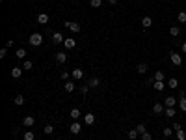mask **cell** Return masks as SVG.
Instances as JSON below:
<instances>
[{
    "label": "cell",
    "instance_id": "6da1fadb",
    "mask_svg": "<svg viewBox=\"0 0 186 140\" xmlns=\"http://www.w3.org/2000/svg\"><path fill=\"white\" fill-rule=\"evenodd\" d=\"M28 41H30V45H32V47H41V43H43V36L41 34H32V36L28 37Z\"/></svg>",
    "mask_w": 186,
    "mask_h": 140
},
{
    "label": "cell",
    "instance_id": "7a4b0ae2",
    "mask_svg": "<svg viewBox=\"0 0 186 140\" xmlns=\"http://www.w3.org/2000/svg\"><path fill=\"white\" fill-rule=\"evenodd\" d=\"M169 60H171V64H173V66H182V56H180V54L179 52H175V51H171V52H169Z\"/></svg>",
    "mask_w": 186,
    "mask_h": 140
},
{
    "label": "cell",
    "instance_id": "3957f363",
    "mask_svg": "<svg viewBox=\"0 0 186 140\" xmlns=\"http://www.w3.org/2000/svg\"><path fill=\"white\" fill-rule=\"evenodd\" d=\"M63 26L67 28V30H71V32H74V34H78L80 30H82V28H80V24H78V23H74V21H65V23H63Z\"/></svg>",
    "mask_w": 186,
    "mask_h": 140
},
{
    "label": "cell",
    "instance_id": "277c9868",
    "mask_svg": "<svg viewBox=\"0 0 186 140\" xmlns=\"http://www.w3.org/2000/svg\"><path fill=\"white\" fill-rule=\"evenodd\" d=\"M63 47L67 49V51H71V49H74V47H77V39H73V37H65Z\"/></svg>",
    "mask_w": 186,
    "mask_h": 140
},
{
    "label": "cell",
    "instance_id": "5b68a950",
    "mask_svg": "<svg viewBox=\"0 0 186 140\" xmlns=\"http://www.w3.org/2000/svg\"><path fill=\"white\" fill-rule=\"evenodd\" d=\"M63 90H65L67 93H73L74 90H77V84H74L73 81H65V84H63Z\"/></svg>",
    "mask_w": 186,
    "mask_h": 140
},
{
    "label": "cell",
    "instance_id": "8992f818",
    "mask_svg": "<svg viewBox=\"0 0 186 140\" xmlns=\"http://www.w3.org/2000/svg\"><path fill=\"white\" fill-rule=\"evenodd\" d=\"M164 105H166V108H175V105H177V99H175L173 95H169V97L164 99Z\"/></svg>",
    "mask_w": 186,
    "mask_h": 140
},
{
    "label": "cell",
    "instance_id": "52a82bcc",
    "mask_svg": "<svg viewBox=\"0 0 186 140\" xmlns=\"http://www.w3.org/2000/svg\"><path fill=\"white\" fill-rule=\"evenodd\" d=\"M34 123H36V118L34 116H24L22 118V125L24 127H34Z\"/></svg>",
    "mask_w": 186,
    "mask_h": 140
},
{
    "label": "cell",
    "instance_id": "ba28073f",
    "mask_svg": "<svg viewBox=\"0 0 186 140\" xmlns=\"http://www.w3.org/2000/svg\"><path fill=\"white\" fill-rule=\"evenodd\" d=\"M71 77L74 78V81H80V78L84 77V71L80 67H77V69H73V71H71Z\"/></svg>",
    "mask_w": 186,
    "mask_h": 140
},
{
    "label": "cell",
    "instance_id": "9c48e42d",
    "mask_svg": "<svg viewBox=\"0 0 186 140\" xmlns=\"http://www.w3.org/2000/svg\"><path fill=\"white\" fill-rule=\"evenodd\" d=\"M69 131H71L73 134H78L80 131H82V125H80L78 122H73V123H71V127H69Z\"/></svg>",
    "mask_w": 186,
    "mask_h": 140
},
{
    "label": "cell",
    "instance_id": "30bf717a",
    "mask_svg": "<svg viewBox=\"0 0 186 140\" xmlns=\"http://www.w3.org/2000/svg\"><path fill=\"white\" fill-rule=\"evenodd\" d=\"M136 71H138L140 75H145V73H147V71H149V67H147V64H145V62H140V64H138V67H136Z\"/></svg>",
    "mask_w": 186,
    "mask_h": 140
},
{
    "label": "cell",
    "instance_id": "8fae6325",
    "mask_svg": "<svg viewBox=\"0 0 186 140\" xmlns=\"http://www.w3.org/2000/svg\"><path fill=\"white\" fill-rule=\"evenodd\" d=\"M52 41L56 43V45H60V43H63V41H65V37H63L60 32H54V34H52Z\"/></svg>",
    "mask_w": 186,
    "mask_h": 140
},
{
    "label": "cell",
    "instance_id": "7c38bea8",
    "mask_svg": "<svg viewBox=\"0 0 186 140\" xmlns=\"http://www.w3.org/2000/svg\"><path fill=\"white\" fill-rule=\"evenodd\" d=\"M56 62H58V64H65V62H67V54H65L63 51L56 52Z\"/></svg>",
    "mask_w": 186,
    "mask_h": 140
},
{
    "label": "cell",
    "instance_id": "4fadbf2b",
    "mask_svg": "<svg viewBox=\"0 0 186 140\" xmlns=\"http://www.w3.org/2000/svg\"><path fill=\"white\" fill-rule=\"evenodd\" d=\"M88 86H89V88H99V86H100L99 77H91V78L88 81Z\"/></svg>",
    "mask_w": 186,
    "mask_h": 140
},
{
    "label": "cell",
    "instance_id": "5bb4252c",
    "mask_svg": "<svg viewBox=\"0 0 186 140\" xmlns=\"http://www.w3.org/2000/svg\"><path fill=\"white\" fill-rule=\"evenodd\" d=\"M142 26L143 28H151V26H153V19H151L149 15H145V17L142 19Z\"/></svg>",
    "mask_w": 186,
    "mask_h": 140
},
{
    "label": "cell",
    "instance_id": "9a60e30c",
    "mask_svg": "<svg viewBox=\"0 0 186 140\" xmlns=\"http://www.w3.org/2000/svg\"><path fill=\"white\" fill-rule=\"evenodd\" d=\"M48 19H50L48 13H39V15H37V23H39V24H47Z\"/></svg>",
    "mask_w": 186,
    "mask_h": 140
},
{
    "label": "cell",
    "instance_id": "2e32d148",
    "mask_svg": "<svg viewBox=\"0 0 186 140\" xmlns=\"http://www.w3.org/2000/svg\"><path fill=\"white\" fill-rule=\"evenodd\" d=\"M164 110H166V108H164L162 103H154V105H153V112H154V114H162Z\"/></svg>",
    "mask_w": 186,
    "mask_h": 140
},
{
    "label": "cell",
    "instance_id": "e0dca14e",
    "mask_svg": "<svg viewBox=\"0 0 186 140\" xmlns=\"http://www.w3.org/2000/svg\"><path fill=\"white\" fill-rule=\"evenodd\" d=\"M84 122H86V125H93V123H95V116L91 112H88L86 116H84Z\"/></svg>",
    "mask_w": 186,
    "mask_h": 140
},
{
    "label": "cell",
    "instance_id": "ac0fdd59",
    "mask_svg": "<svg viewBox=\"0 0 186 140\" xmlns=\"http://www.w3.org/2000/svg\"><path fill=\"white\" fill-rule=\"evenodd\" d=\"M22 71H24L22 67H13V69H11V77H13V78H19V77L22 75Z\"/></svg>",
    "mask_w": 186,
    "mask_h": 140
},
{
    "label": "cell",
    "instance_id": "d6986e66",
    "mask_svg": "<svg viewBox=\"0 0 186 140\" xmlns=\"http://www.w3.org/2000/svg\"><path fill=\"white\" fill-rule=\"evenodd\" d=\"M168 88H171V90H177L179 88V81H177V78H169V81H168Z\"/></svg>",
    "mask_w": 186,
    "mask_h": 140
},
{
    "label": "cell",
    "instance_id": "ffe728a7",
    "mask_svg": "<svg viewBox=\"0 0 186 140\" xmlns=\"http://www.w3.org/2000/svg\"><path fill=\"white\" fill-rule=\"evenodd\" d=\"M153 88L157 90V92H162V90L166 88V84H164V81H157V82L153 84Z\"/></svg>",
    "mask_w": 186,
    "mask_h": 140
},
{
    "label": "cell",
    "instance_id": "44dd1931",
    "mask_svg": "<svg viewBox=\"0 0 186 140\" xmlns=\"http://www.w3.org/2000/svg\"><path fill=\"white\" fill-rule=\"evenodd\" d=\"M15 56H17L19 60H26V51H24V49H17Z\"/></svg>",
    "mask_w": 186,
    "mask_h": 140
},
{
    "label": "cell",
    "instance_id": "7402d4cb",
    "mask_svg": "<svg viewBox=\"0 0 186 140\" xmlns=\"http://www.w3.org/2000/svg\"><path fill=\"white\" fill-rule=\"evenodd\" d=\"M169 36H173V37L180 36V28L179 26H171V28H169Z\"/></svg>",
    "mask_w": 186,
    "mask_h": 140
},
{
    "label": "cell",
    "instance_id": "603a6c76",
    "mask_svg": "<svg viewBox=\"0 0 186 140\" xmlns=\"http://www.w3.org/2000/svg\"><path fill=\"white\" fill-rule=\"evenodd\" d=\"M13 103L17 105V107H21V105H24V95H21V93H19V95H15Z\"/></svg>",
    "mask_w": 186,
    "mask_h": 140
},
{
    "label": "cell",
    "instance_id": "cb8c5ba5",
    "mask_svg": "<svg viewBox=\"0 0 186 140\" xmlns=\"http://www.w3.org/2000/svg\"><path fill=\"white\" fill-rule=\"evenodd\" d=\"M127 136H128V140H136V138L140 136V133L136 131V129H132V131H128V133H127Z\"/></svg>",
    "mask_w": 186,
    "mask_h": 140
},
{
    "label": "cell",
    "instance_id": "d4e9b609",
    "mask_svg": "<svg viewBox=\"0 0 186 140\" xmlns=\"http://www.w3.org/2000/svg\"><path fill=\"white\" fill-rule=\"evenodd\" d=\"M22 138H24V140H36V134H34L32 131H24Z\"/></svg>",
    "mask_w": 186,
    "mask_h": 140
},
{
    "label": "cell",
    "instance_id": "484cf974",
    "mask_svg": "<svg viewBox=\"0 0 186 140\" xmlns=\"http://www.w3.org/2000/svg\"><path fill=\"white\" fill-rule=\"evenodd\" d=\"M32 67H34V64L30 62V60H24V62H22V69H24V71H30Z\"/></svg>",
    "mask_w": 186,
    "mask_h": 140
},
{
    "label": "cell",
    "instance_id": "4316f807",
    "mask_svg": "<svg viewBox=\"0 0 186 140\" xmlns=\"http://www.w3.org/2000/svg\"><path fill=\"white\" fill-rule=\"evenodd\" d=\"M43 133H45V134H52V133H54V127L50 125V123H47V125L43 127Z\"/></svg>",
    "mask_w": 186,
    "mask_h": 140
},
{
    "label": "cell",
    "instance_id": "83f0119b",
    "mask_svg": "<svg viewBox=\"0 0 186 140\" xmlns=\"http://www.w3.org/2000/svg\"><path fill=\"white\" fill-rule=\"evenodd\" d=\"M78 118H80V110H78V108H73V110H71V119L77 122Z\"/></svg>",
    "mask_w": 186,
    "mask_h": 140
},
{
    "label": "cell",
    "instance_id": "f1b7e54d",
    "mask_svg": "<svg viewBox=\"0 0 186 140\" xmlns=\"http://www.w3.org/2000/svg\"><path fill=\"white\" fill-rule=\"evenodd\" d=\"M177 19H179V23H180V24H184V23H186V11H179Z\"/></svg>",
    "mask_w": 186,
    "mask_h": 140
},
{
    "label": "cell",
    "instance_id": "f546056e",
    "mask_svg": "<svg viewBox=\"0 0 186 140\" xmlns=\"http://www.w3.org/2000/svg\"><path fill=\"white\" fill-rule=\"evenodd\" d=\"M162 133H164V136H166V138H169V136L173 134V127H164V131H162Z\"/></svg>",
    "mask_w": 186,
    "mask_h": 140
},
{
    "label": "cell",
    "instance_id": "4dcf8cb0",
    "mask_svg": "<svg viewBox=\"0 0 186 140\" xmlns=\"http://www.w3.org/2000/svg\"><path fill=\"white\" fill-rule=\"evenodd\" d=\"M164 78H166L164 71H157V73H154V81H164Z\"/></svg>",
    "mask_w": 186,
    "mask_h": 140
},
{
    "label": "cell",
    "instance_id": "1f68e13d",
    "mask_svg": "<svg viewBox=\"0 0 186 140\" xmlns=\"http://www.w3.org/2000/svg\"><path fill=\"white\" fill-rule=\"evenodd\" d=\"M179 108H180L182 112H186V97H184V99H179Z\"/></svg>",
    "mask_w": 186,
    "mask_h": 140
},
{
    "label": "cell",
    "instance_id": "d6a6232c",
    "mask_svg": "<svg viewBox=\"0 0 186 140\" xmlns=\"http://www.w3.org/2000/svg\"><path fill=\"white\" fill-rule=\"evenodd\" d=\"M166 116H168V118H175V108H166Z\"/></svg>",
    "mask_w": 186,
    "mask_h": 140
},
{
    "label": "cell",
    "instance_id": "836d02e7",
    "mask_svg": "<svg viewBox=\"0 0 186 140\" xmlns=\"http://www.w3.org/2000/svg\"><path fill=\"white\" fill-rule=\"evenodd\" d=\"M136 131H138L140 134H143L145 131H147V129H145V125H143V123H138V125H136Z\"/></svg>",
    "mask_w": 186,
    "mask_h": 140
},
{
    "label": "cell",
    "instance_id": "e575fe53",
    "mask_svg": "<svg viewBox=\"0 0 186 140\" xmlns=\"http://www.w3.org/2000/svg\"><path fill=\"white\" fill-rule=\"evenodd\" d=\"M140 136H142V140H153V134H151L149 131H145L143 134H140Z\"/></svg>",
    "mask_w": 186,
    "mask_h": 140
},
{
    "label": "cell",
    "instance_id": "d590c367",
    "mask_svg": "<svg viewBox=\"0 0 186 140\" xmlns=\"http://www.w3.org/2000/svg\"><path fill=\"white\" fill-rule=\"evenodd\" d=\"M89 4H91V8H100L102 6V0H91Z\"/></svg>",
    "mask_w": 186,
    "mask_h": 140
},
{
    "label": "cell",
    "instance_id": "8d00e7d4",
    "mask_svg": "<svg viewBox=\"0 0 186 140\" xmlns=\"http://www.w3.org/2000/svg\"><path fill=\"white\" fill-rule=\"evenodd\" d=\"M175 134H177V138H179V140H186V133L182 131V129H180V131H177Z\"/></svg>",
    "mask_w": 186,
    "mask_h": 140
},
{
    "label": "cell",
    "instance_id": "74e56055",
    "mask_svg": "<svg viewBox=\"0 0 186 140\" xmlns=\"http://www.w3.org/2000/svg\"><path fill=\"white\" fill-rule=\"evenodd\" d=\"M6 54H8V47H2L0 49V58H6Z\"/></svg>",
    "mask_w": 186,
    "mask_h": 140
},
{
    "label": "cell",
    "instance_id": "f35d334b",
    "mask_svg": "<svg viewBox=\"0 0 186 140\" xmlns=\"http://www.w3.org/2000/svg\"><path fill=\"white\" fill-rule=\"evenodd\" d=\"M180 129H182V125H180L179 122H175V123H173V131L177 133V131H180Z\"/></svg>",
    "mask_w": 186,
    "mask_h": 140
},
{
    "label": "cell",
    "instance_id": "ab89813d",
    "mask_svg": "<svg viewBox=\"0 0 186 140\" xmlns=\"http://www.w3.org/2000/svg\"><path fill=\"white\" fill-rule=\"evenodd\" d=\"M80 92H82L84 95H86V93L89 92V86H88V84H86V86H80Z\"/></svg>",
    "mask_w": 186,
    "mask_h": 140
},
{
    "label": "cell",
    "instance_id": "60d3db41",
    "mask_svg": "<svg viewBox=\"0 0 186 140\" xmlns=\"http://www.w3.org/2000/svg\"><path fill=\"white\" fill-rule=\"evenodd\" d=\"M69 77H71L69 71H62V78H63V81H69Z\"/></svg>",
    "mask_w": 186,
    "mask_h": 140
},
{
    "label": "cell",
    "instance_id": "b9f144b4",
    "mask_svg": "<svg viewBox=\"0 0 186 140\" xmlns=\"http://www.w3.org/2000/svg\"><path fill=\"white\" fill-rule=\"evenodd\" d=\"M154 82H157V81H154V77H151V78H147V86H153Z\"/></svg>",
    "mask_w": 186,
    "mask_h": 140
},
{
    "label": "cell",
    "instance_id": "7bdbcfd3",
    "mask_svg": "<svg viewBox=\"0 0 186 140\" xmlns=\"http://www.w3.org/2000/svg\"><path fill=\"white\" fill-rule=\"evenodd\" d=\"M186 97V92H184V90H180V92H179V99H184Z\"/></svg>",
    "mask_w": 186,
    "mask_h": 140
},
{
    "label": "cell",
    "instance_id": "ee69618b",
    "mask_svg": "<svg viewBox=\"0 0 186 140\" xmlns=\"http://www.w3.org/2000/svg\"><path fill=\"white\" fill-rule=\"evenodd\" d=\"M108 4H112V6H115V4H117V0H108Z\"/></svg>",
    "mask_w": 186,
    "mask_h": 140
},
{
    "label": "cell",
    "instance_id": "f6af8a7d",
    "mask_svg": "<svg viewBox=\"0 0 186 140\" xmlns=\"http://www.w3.org/2000/svg\"><path fill=\"white\" fill-rule=\"evenodd\" d=\"M182 52H184V54H186V41H184V43H182Z\"/></svg>",
    "mask_w": 186,
    "mask_h": 140
}]
</instances>
